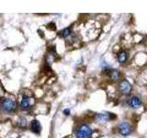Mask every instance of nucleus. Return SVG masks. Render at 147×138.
Instances as JSON below:
<instances>
[{
	"mask_svg": "<svg viewBox=\"0 0 147 138\" xmlns=\"http://www.w3.org/2000/svg\"><path fill=\"white\" fill-rule=\"evenodd\" d=\"M92 135V129L86 123H81L76 129V138H90Z\"/></svg>",
	"mask_w": 147,
	"mask_h": 138,
	"instance_id": "nucleus-1",
	"label": "nucleus"
},
{
	"mask_svg": "<svg viewBox=\"0 0 147 138\" xmlns=\"http://www.w3.org/2000/svg\"><path fill=\"white\" fill-rule=\"evenodd\" d=\"M118 131L119 133H121V135L123 136H128L130 135L131 132H132V127L130 123H129L128 122H121V123L119 124L118 126Z\"/></svg>",
	"mask_w": 147,
	"mask_h": 138,
	"instance_id": "nucleus-2",
	"label": "nucleus"
},
{
	"mask_svg": "<svg viewBox=\"0 0 147 138\" xmlns=\"http://www.w3.org/2000/svg\"><path fill=\"white\" fill-rule=\"evenodd\" d=\"M1 108L4 112H11L16 108L15 101L12 100L11 99H4L1 102Z\"/></svg>",
	"mask_w": 147,
	"mask_h": 138,
	"instance_id": "nucleus-3",
	"label": "nucleus"
},
{
	"mask_svg": "<svg viewBox=\"0 0 147 138\" xmlns=\"http://www.w3.org/2000/svg\"><path fill=\"white\" fill-rule=\"evenodd\" d=\"M119 89L122 94L129 95V94H131V92L132 90V87H131L130 82H129L128 80H126V79H124V80H122L121 83H119Z\"/></svg>",
	"mask_w": 147,
	"mask_h": 138,
	"instance_id": "nucleus-4",
	"label": "nucleus"
},
{
	"mask_svg": "<svg viewBox=\"0 0 147 138\" xmlns=\"http://www.w3.org/2000/svg\"><path fill=\"white\" fill-rule=\"evenodd\" d=\"M96 121H98L99 122H107L112 119L111 113L109 112H104V113H96L95 115Z\"/></svg>",
	"mask_w": 147,
	"mask_h": 138,
	"instance_id": "nucleus-5",
	"label": "nucleus"
},
{
	"mask_svg": "<svg viewBox=\"0 0 147 138\" xmlns=\"http://www.w3.org/2000/svg\"><path fill=\"white\" fill-rule=\"evenodd\" d=\"M30 100H31V99L30 98V97L24 96V97H23V98L21 99V100H20V108H21L22 110H30V106H31Z\"/></svg>",
	"mask_w": 147,
	"mask_h": 138,
	"instance_id": "nucleus-6",
	"label": "nucleus"
},
{
	"mask_svg": "<svg viewBox=\"0 0 147 138\" xmlns=\"http://www.w3.org/2000/svg\"><path fill=\"white\" fill-rule=\"evenodd\" d=\"M129 104H130V106L133 109H139L142 106V101L139 97L133 96V97H131L130 101H129Z\"/></svg>",
	"mask_w": 147,
	"mask_h": 138,
	"instance_id": "nucleus-7",
	"label": "nucleus"
},
{
	"mask_svg": "<svg viewBox=\"0 0 147 138\" xmlns=\"http://www.w3.org/2000/svg\"><path fill=\"white\" fill-rule=\"evenodd\" d=\"M30 130L37 133V135H39V133H40L41 131V125L40 122L38 121V120H33V121H31L30 122Z\"/></svg>",
	"mask_w": 147,
	"mask_h": 138,
	"instance_id": "nucleus-8",
	"label": "nucleus"
},
{
	"mask_svg": "<svg viewBox=\"0 0 147 138\" xmlns=\"http://www.w3.org/2000/svg\"><path fill=\"white\" fill-rule=\"evenodd\" d=\"M119 76H121V73H119V70H117V69H112V70H110L109 73V76L110 77V79L112 81L118 80L119 78Z\"/></svg>",
	"mask_w": 147,
	"mask_h": 138,
	"instance_id": "nucleus-9",
	"label": "nucleus"
},
{
	"mask_svg": "<svg viewBox=\"0 0 147 138\" xmlns=\"http://www.w3.org/2000/svg\"><path fill=\"white\" fill-rule=\"evenodd\" d=\"M117 59H118V62L121 63V64H124L126 62L127 60V53L125 52V51H121L118 55H117Z\"/></svg>",
	"mask_w": 147,
	"mask_h": 138,
	"instance_id": "nucleus-10",
	"label": "nucleus"
},
{
	"mask_svg": "<svg viewBox=\"0 0 147 138\" xmlns=\"http://www.w3.org/2000/svg\"><path fill=\"white\" fill-rule=\"evenodd\" d=\"M71 35V29L70 28H65L63 29L61 32H60V36L63 37V38H67Z\"/></svg>",
	"mask_w": 147,
	"mask_h": 138,
	"instance_id": "nucleus-11",
	"label": "nucleus"
},
{
	"mask_svg": "<svg viewBox=\"0 0 147 138\" xmlns=\"http://www.w3.org/2000/svg\"><path fill=\"white\" fill-rule=\"evenodd\" d=\"M26 124H27L26 119L24 117H20V120H18V125H20V127H25Z\"/></svg>",
	"mask_w": 147,
	"mask_h": 138,
	"instance_id": "nucleus-12",
	"label": "nucleus"
},
{
	"mask_svg": "<svg viewBox=\"0 0 147 138\" xmlns=\"http://www.w3.org/2000/svg\"><path fill=\"white\" fill-rule=\"evenodd\" d=\"M63 113H64V115H69V113H70V110H68V109L64 110H63Z\"/></svg>",
	"mask_w": 147,
	"mask_h": 138,
	"instance_id": "nucleus-13",
	"label": "nucleus"
}]
</instances>
